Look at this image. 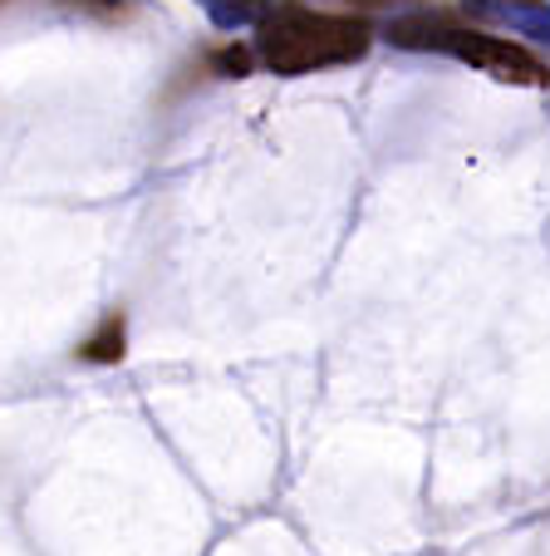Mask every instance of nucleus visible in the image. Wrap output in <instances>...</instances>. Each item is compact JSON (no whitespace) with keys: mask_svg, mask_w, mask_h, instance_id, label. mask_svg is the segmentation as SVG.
<instances>
[{"mask_svg":"<svg viewBox=\"0 0 550 556\" xmlns=\"http://www.w3.org/2000/svg\"><path fill=\"white\" fill-rule=\"evenodd\" d=\"M84 5H118V0H84Z\"/></svg>","mask_w":550,"mask_h":556,"instance_id":"nucleus-5","label":"nucleus"},{"mask_svg":"<svg viewBox=\"0 0 550 556\" xmlns=\"http://www.w3.org/2000/svg\"><path fill=\"white\" fill-rule=\"evenodd\" d=\"M394 45H408V50H443L452 60L472 64V70L491 74L501 85H526V89H546L550 85V64L540 54H530L526 45L501 40V35H487L477 25L447 21V15H423V21H398Z\"/></svg>","mask_w":550,"mask_h":556,"instance_id":"nucleus-2","label":"nucleus"},{"mask_svg":"<svg viewBox=\"0 0 550 556\" xmlns=\"http://www.w3.org/2000/svg\"><path fill=\"white\" fill-rule=\"evenodd\" d=\"M217 64H221L227 74H246V70H251V54H246V50H221Z\"/></svg>","mask_w":550,"mask_h":556,"instance_id":"nucleus-4","label":"nucleus"},{"mask_svg":"<svg viewBox=\"0 0 550 556\" xmlns=\"http://www.w3.org/2000/svg\"><path fill=\"white\" fill-rule=\"evenodd\" d=\"M369 25L354 15L310 11V5H276L256 25V60L276 74H315L330 64H354L369 50Z\"/></svg>","mask_w":550,"mask_h":556,"instance_id":"nucleus-1","label":"nucleus"},{"mask_svg":"<svg viewBox=\"0 0 550 556\" xmlns=\"http://www.w3.org/2000/svg\"><path fill=\"white\" fill-rule=\"evenodd\" d=\"M84 359H99V365L124 359V315H108L104 326H99V336L84 345Z\"/></svg>","mask_w":550,"mask_h":556,"instance_id":"nucleus-3","label":"nucleus"}]
</instances>
